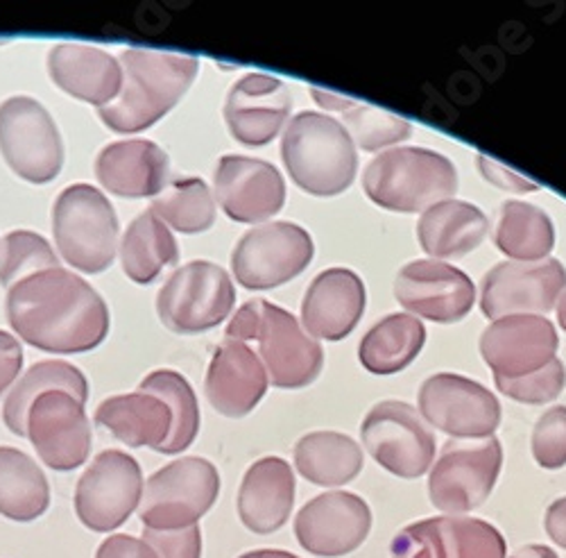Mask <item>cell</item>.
<instances>
[{
  "label": "cell",
  "mask_w": 566,
  "mask_h": 558,
  "mask_svg": "<svg viewBox=\"0 0 566 558\" xmlns=\"http://www.w3.org/2000/svg\"><path fill=\"white\" fill-rule=\"evenodd\" d=\"M6 311L21 341L51 354L96 350L112 328L103 296L62 266L21 279L8 293Z\"/></svg>",
  "instance_id": "1"
},
{
  "label": "cell",
  "mask_w": 566,
  "mask_h": 558,
  "mask_svg": "<svg viewBox=\"0 0 566 558\" xmlns=\"http://www.w3.org/2000/svg\"><path fill=\"white\" fill-rule=\"evenodd\" d=\"M123 86L118 99L98 110L101 121L118 134H138L159 123L191 89L200 71L193 55L127 49L120 53Z\"/></svg>",
  "instance_id": "2"
},
{
  "label": "cell",
  "mask_w": 566,
  "mask_h": 558,
  "mask_svg": "<svg viewBox=\"0 0 566 558\" xmlns=\"http://www.w3.org/2000/svg\"><path fill=\"white\" fill-rule=\"evenodd\" d=\"M281 159L302 192L319 198L345 194L358 170L349 132L319 112H300L281 138Z\"/></svg>",
  "instance_id": "3"
},
{
  "label": "cell",
  "mask_w": 566,
  "mask_h": 558,
  "mask_svg": "<svg viewBox=\"0 0 566 558\" xmlns=\"http://www.w3.org/2000/svg\"><path fill=\"white\" fill-rule=\"evenodd\" d=\"M363 192L381 209L417 214L451 200L458 192V170L451 159L436 151L395 148L367 164Z\"/></svg>",
  "instance_id": "4"
},
{
  "label": "cell",
  "mask_w": 566,
  "mask_h": 558,
  "mask_svg": "<svg viewBox=\"0 0 566 558\" xmlns=\"http://www.w3.org/2000/svg\"><path fill=\"white\" fill-rule=\"evenodd\" d=\"M53 235L62 259L80 272L107 270L118 252L120 225L109 198L96 186H66L53 205Z\"/></svg>",
  "instance_id": "5"
},
{
  "label": "cell",
  "mask_w": 566,
  "mask_h": 558,
  "mask_svg": "<svg viewBox=\"0 0 566 558\" xmlns=\"http://www.w3.org/2000/svg\"><path fill=\"white\" fill-rule=\"evenodd\" d=\"M220 497L216 465L200 456H181L157 471L144 486L138 518L144 529L177 531L196 527Z\"/></svg>",
  "instance_id": "6"
},
{
  "label": "cell",
  "mask_w": 566,
  "mask_h": 558,
  "mask_svg": "<svg viewBox=\"0 0 566 558\" xmlns=\"http://www.w3.org/2000/svg\"><path fill=\"white\" fill-rule=\"evenodd\" d=\"M235 289L229 272L211 261L177 268L157 296L159 320L175 334H202L229 318Z\"/></svg>",
  "instance_id": "7"
},
{
  "label": "cell",
  "mask_w": 566,
  "mask_h": 558,
  "mask_svg": "<svg viewBox=\"0 0 566 558\" xmlns=\"http://www.w3.org/2000/svg\"><path fill=\"white\" fill-rule=\"evenodd\" d=\"M0 155L30 184L53 182L64 166V142L51 112L30 96L0 105Z\"/></svg>",
  "instance_id": "8"
},
{
  "label": "cell",
  "mask_w": 566,
  "mask_h": 558,
  "mask_svg": "<svg viewBox=\"0 0 566 558\" xmlns=\"http://www.w3.org/2000/svg\"><path fill=\"white\" fill-rule=\"evenodd\" d=\"M501 465L503 447L494 436L449 441L429 475L431 504L449 516L471 514L490 499Z\"/></svg>",
  "instance_id": "9"
},
{
  "label": "cell",
  "mask_w": 566,
  "mask_h": 558,
  "mask_svg": "<svg viewBox=\"0 0 566 558\" xmlns=\"http://www.w3.org/2000/svg\"><path fill=\"white\" fill-rule=\"evenodd\" d=\"M138 461L120 450H105L91 461L75 488V516L96 534L123 527L144 497Z\"/></svg>",
  "instance_id": "10"
},
{
  "label": "cell",
  "mask_w": 566,
  "mask_h": 558,
  "mask_svg": "<svg viewBox=\"0 0 566 558\" xmlns=\"http://www.w3.org/2000/svg\"><path fill=\"white\" fill-rule=\"evenodd\" d=\"M315 246L297 223L276 220L250 229L231 252L235 282L250 291H268L291 282L313 261Z\"/></svg>",
  "instance_id": "11"
},
{
  "label": "cell",
  "mask_w": 566,
  "mask_h": 558,
  "mask_svg": "<svg viewBox=\"0 0 566 558\" xmlns=\"http://www.w3.org/2000/svg\"><path fill=\"white\" fill-rule=\"evenodd\" d=\"M360 438L369 456L401 479L423 477L436 461V436L417 409L399 400L376 404L365 415Z\"/></svg>",
  "instance_id": "12"
},
{
  "label": "cell",
  "mask_w": 566,
  "mask_h": 558,
  "mask_svg": "<svg viewBox=\"0 0 566 558\" xmlns=\"http://www.w3.org/2000/svg\"><path fill=\"white\" fill-rule=\"evenodd\" d=\"M419 415L453 441H483L501 425V404L483 384L440 372L419 389Z\"/></svg>",
  "instance_id": "13"
},
{
  "label": "cell",
  "mask_w": 566,
  "mask_h": 558,
  "mask_svg": "<svg viewBox=\"0 0 566 558\" xmlns=\"http://www.w3.org/2000/svg\"><path fill=\"white\" fill-rule=\"evenodd\" d=\"M252 341L259 343L261 363L276 389H304L322 372V345L306 334L291 311L270 304L268 300H261Z\"/></svg>",
  "instance_id": "14"
},
{
  "label": "cell",
  "mask_w": 566,
  "mask_h": 558,
  "mask_svg": "<svg viewBox=\"0 0 566 558\" xmlns=\"http://www.w3.org/2000/svg\"><path fill=\"white\" fill-rule=\"evenodd\" d=\"M25 438L55 473H73L91 454V423L84 404L64 391L36 397L25 417Z\"/></svg>",
  "instance_id": "15"
},
{
  "label": "cell",
  "mask_w": 566,
  "mask_h": 558,
  "mask_svg": "<svg viewBox=\"0 0 566 558\" xmlns=\"http://www.w3.org/2000/svg\"><path fill=\"white\" fill-rule=\"evenodd\" d=\"M566 289V268L557 259L505 261L494 266L481 285V309L488 318L537 316L555 309Z\"/></svg>",
  "instance_id": "16"
},
{
  "label": "cell",
  "mask_w": 566,
  "mask_h": 558,
  "mask_svg": "<svg viewBox=\"0 0 566 558\" xmlns=\"http://www.w3.org/2000/svg\"><path fill=\"white\" fill-rule=\"evenodd\" d=\"M392 558H505L503 534L481 520L462 516L427 518L403 527L390 542Z\"/></svg>",
  "instance_id": "17"
},
{
  "label": "cell",
  "mask_w": 566,
  "mask_h": 558,
  "mask_svg": "<svg viewBox=\"0 0 566 558\" xmlns=\"http://www.w3.org/2000/svg\"><path fill=\"white\" fill-rule=\"evenodd\" d=\"M371 531L369 504L347 490L322 493L306 502L295 518L302 549L319 558H340L356 551Z\"/></svg>",
  "instance_id": "18"
},
{
  "label": "cell",
  "mask_w": 566,
  "mask_h": 558,
  "mask_svg": "<svg viewBox=\"0 0 566 558\" xmlns=\"http://www.w3.org/2000/svg\"><path fill=\"white\" fill-rule=\"evenodd\" d=\"M395 298L410 313L433 322H458L476 302V287L455 266L417 259L406 264L395 279Z\"/></svg>",
  "instance_id": "19"
},
{
  "label": "cell",
  "mask_w": 566,
  "mask_h": 558,
  "mask_svg": "<svg viewBox=\"0 0 566 558\" xmlns=\"http://www.w3.org/2000/svg\"><path fill=\"white\" fill-rule=\"evenodd\" d=\"M559 337L544 316H507L494 320L481 337L483 361L499 380H518L548 365Z\"/></svg>",
  "instance_id": "20"
},
{
  "label": "cell",
  "mask_w": 566,
  "mask_h": 558,
  "mask_svg": "<svg viewBox=\"0 0 566 558\" xmlns=\"http://www.w3.org/2000/svg\"><path fill=\"white\" fill-rule=\"evenodd\" d=\"M213 194L231 220L254 225L283 209L286 182L270 162L224 155L213 173Z\"/></svg>",
  "instance_id": "21"
},
{
  "label": "cell",
  "mask_w": 566,
  "mask_h": 558,
  "mask_svg": "<svg viewBox=\"0 0 566 558\" xmlns=\"http://www.w3.org/2000/svg\"><path fill=\"white\" fill-rule=\"evenodd\" d=\"M293 110L286 82L265 73H248L235 82L224 101V121L235 142L259 148L279 136Z\"/></svg>",
  "instance_id": "22"
},
{
  "label": "cell",
  "mask_w": 566,
  "mask_h": 558,
  "mask_svg": "<svg viewBox=\"0 0 566 558\" xmlns=\"http://www.w3.org/2000/svg\"><path fill=\"white\" fill-rule=\"evenodd\" d=\"M365 285L347 268L319 272L302 300V324L306 334L324 341L349 337L365 313Z\"/></svg>",
  "instance_id": "23"
},
{
  "label": "cell",
  "mask_w": 566,
  "mask_h": 558,
  "mask_svg": "<svg viewBox=\"0 0 566 558\" xmlns=\"http://www.w3.org/2000/svg\"><path fill=\"white\" fill-rule=\"evenodd\" d=\"M268 372L252 348L222 341L209 363L205 393L209 404L227 417H245L268 391Z\"/></svg>",
  "instance_id": "24"
},
{
  "label": "cell",
  "mask_w": 566,
  "mask_h": 558,
  "mask_svg": "<svg viewBox=\"0 0 566 558\" xmlns=\"http://www.w3.org/2000/svg\"><path fill=\"white\" fill-rule=\"evenodd\" d=\"M49 75L69 96L98 110L114 103L123 86L120 62L88 43L53 45L49 53Z\"/></svg>",
  "instance_id": "25"
},
{
  "label": "cell",
  "mask_w": 566,
  "mask_h": 558,
  "mask_svg": "<svg viewBox=\"0 0 566 558\" xmlns=\"http://www.w3.org/2000/svg\"><path fill=\"white\" fill-rule=\"evenodd\" d=\"M168 170V153L148 138L114 142L96 157V177L103 189L120 198H157Z\"/></svg>",
  "instance_id": "26"
},
{
  "label": "cell",
  "mask_w": 566,
  "mask_h": 558,
  "mask_svg": "<svg viewBox=\"0 0 566 558\" xmlns=\"http://www.w3.org/2000/svg\"><path fill=\"white\" fill-rule=\"evenodd\" d=\"M295 506V473L289 461L265 456L252 463L239 488V518L252 534L286 527Z\"/></svg>",
  "instance_id": "27"
},
{
  "label": "cell",
  "mask_w": 566,
  "mask_h": 558,
  "mask_svg": "<svg viewBox=\"0 0 566 558\" xmlns=\"http://www.w3.org/2000/svg\"><path fill=\"white\" fill-rule=\"evenodd\" d=\"M96 425L127 447L159 452L172 432V411L161 397L136 391L105 400L96 409Z\"/></svg>",
  "instance_id": "28"
},
{
  "label": "cell",
  "mask_w": 566,
  "mask_h": 558,
  "mask_svg": "<svg viewBox=\"0 0 566 558\" xmlns=\"http://www.w3.org/2000/svg\"><path fill=\"white\" fill-rule=\"evenodd\" d=\"M488 216L476 205L451 198L421 214L417 239L421 250L438 261L476 250L488 237Z\"/></svg>",
  "instance_id": "29"
},
{
  "label": "cell",
  "mask_w": 566,
  "mask_h": 558,
  "mask_svg": "<svg viewBox=\"0 0 566 558\" xmlns=\"http://www.w3.org/2000/svg\"><path fill=\"white\" fill-rule=\"evenodd\" d=\"M363 465L360 445L340 432H313L295 445V468L315 486H345L363 473Z\"/></svg>",
  "instance_id": "30"
},
{
  "label": "cell",
  "mask_w": 566,
  "mask_h": 558,
  "mask_svg": "<svg viewBox=\"0 0 566 558\" xmlns=\"http://www.w3.org/2000/svg\"><path fill=\"white\" fill-rule=\"evenodd\" d=\"M49 506L51 486L36 461L17 447H0V516L34 523Z\"/></svg>",
  "instance_id": "31"
},
{
  "label": "cell",
  "mask_w": 566,
  "mask_h": 558,
  "mask_svg": "<svg viewBox=\"0 0 566 558\" xmlns=\"http://www.w3.org/2000/svg\"><path fill=\"white\" fill-rule=\"evenodd\" d=\"M123 272L134 285H150L164 268L177 264L179 248L172 231L150 209L138 214L118 244Z\"/></svg>",
  "instance_id": "32"
},
{
  "label": "cell",
  "mask_w": 566,
  "mask_h": 558,
  "mask_svg": "<svg viewBox=\"0 0 566 558\" xmlns=\"http://www.w3.org/2000/svg\"><path fill=\"white\" fill-rule=\"evenodd\" d=\"M427 343V330L419 318L390 313L363 337L358 359L374 375H395L408 368Z\"/></svg>",
  "instance_id": "33"
},
{
  "label": "cell",
  "mask_w": 566,
  "mask_h": 558,
  "mask_svg": "<svg viewBox=\"0 0 566 558\" xmlns=\"http://www.w3.org/2000/svg\"><path fill=\"white\" fill-rule=\"evenodd\" d=\"M51 391H64L82 404L88 400V382L80 368L60 359L39 361L12 386L3 404L6 427L19 438H25V417L32 402Z\"/></svg>",
  "instance_id": "34"
},
{
  "label": "cell",
  "mask_w": 566,
  "mask_h": 558,
  "mask_svg": "<svg viewBox=\"0 0 566 558\" xmlns=\"http://www.w3.org/2000/svg\"><path fill=\"white\" fill-rule=\"evenodd\" d=\"M494 244L503 255L516 261H544L555 246V229L544 209L507 200L499 209Z\"/></svg>",
  "instance_id": "35"
},
{
  "label": "cell",
  "mask_w": 566,
  "mask_h": 558,
  "mask_svg": "<svg viewBox=\"0 0 566 558\" xmlns=\"http://www.w3.org/2000/svg\"><path fill=\"white\" fill-rule=\"evenodd\" d=\"M138 391L161 397L172 411V432L159 454H181L191 447L200 432V404L193 386L177 370H155L140 382Z\"/></svg>",
  "instance_id": "36"
},
{
  "label": "cell",
  "mask_w": 566,
  "mask_h": 558,
  "mask_svg": "<svg viewBox=\"0 0 566 558\" xmlns=\"http://www.w3.org/2000/svg\"><path fill=\"white\" fill-rule=\"evenodd\" d=\"M150 211L168 227L181 235H200L216 223V200L209 184L200 177L175 179L166 192H161Z\"/></svg>",
  "instance_id": "37"
},
{
  "label": "cell",
  "mask_w": 566,
  "mask_h": 558,
  "mask_svg": "<svg viewBox=\"0 0 566 558\" xmlns=\"http://www.w3.org/2000/svg\"><path fill=\"white\" fill-rule=\"evenodd\" d=\"M51 268H60V257L36 231L14 229L0 239V287L12 289L21 279Z\"/></svg>",
  "instance_id": "38"
},
{
  "label": "cell",
  "mask_w": 566,
  "mask_h": 558,
  "mask_svg": "<svg viewBox=\"0 0 566 558\" xmlns=\"http://www.w3.org/2000/svg\"><path fill=\"white\" fill-rule=\"evenodd\" d=\"M345 125L354 146L367 153L406 142L412 132V125L406 118L371 105H356L345 112Z\"/></svg>",
  "instance_id": "39"
},
{
  "label": "cell",
  "mask_w": 566,
  "mask_h": 558,
  "mask_svg": "<svg viewBox=\"0 0 566 558\" xmlns=\"http://www.w3.org/2000/svg\"><path fill=\"white\" fill-rule=\"evenodd\" d=\"M496 389L522 404H546L553 402L566 386V368L564 363L555 356L548 365L542 370L533 372V375L518 378V380H499L494 378Z\"/></svg>",
  "instance_id": "40"
},
{
  "label": "cell",
  "mask_w": 566,
  "mask_h": 558,
  "mask_svg": "<svg viewBox=\"0 0 566 558\" xmlns=\"http://www.w3.org/2000/svg\"><path fill=\"white\" fill-rule=\"evenodd\" d=\"M533 456L539 468L559 471L566 465V406L548 409L533 430Z\"/></svg>",
  "instance_id": "41"
},
{
  "label": "cell",
  "mask_w": 566,
  "mask_h": 558,
  "mask_svg": "<svg viewBox=\"0 0 566 558\" xmlns=\"http://www.w3.org/2000/svg\"><path fill=\"white\" fill-rule=\"evenodd\" d=\"M144 540L159 558H202V529L198 525L177 531L144 529Z\"/></svg>",
  "instance_id": "42"
},
{
  "label": "cell",
  "mask_w": 566,
  "mask_h": 558,
  "mask_svg": "<svg viewBox=\"0 0 566 558\" xmlns=\"http://www.w3.org/2000/svg\"><path fill=\"white\" fill-rule=\"evenodd\" d=\"M479 168H481L483 177H485L490 184L499 186L501 192H510V194H533V192L539 189V186H537L535 182H531V179L522 177L518 173H514L512 168H507V166H503V164L490 159L488 155H479Z\"/></svg>",
  "instance_id": "43"
},
{
  "label": "cell",
  "mask_w": 566,
  "mask_h": 558,
  "mask_svg": "<svg viewBox=\"0 0 566 558\" xmlns=\"http://www.w3.org/2000/svg\"><path fill=\"white\" fill-rule=\"evenodd\" d=\"M21 368H23L21 341L14 334L0 330V395L10 391L19 382Z\"/></svg>",
  "instance_id": "44"
},
{
  "label": "cell",
  "mask_w": 566,
  "mask_h": 558,
  "mask_svg": "<svg viewBox=\"0 0 566 558\" xmlns=\"http://www.w3.org/2000/svg\"><path fill=\"white\" fill-rule=\"evenodd\" d=\"M96 558H159V556L146 540L116 534L101 542Z\"/></svg>",
  "instance_id": "45"
},
{
  "label": "cell",
  "mask_w": 566,
  "mask_h": 558,
  "mask_svg": "<svg viewBox=\"0 0 566 558\" xmlns=\"http://www.w3.org/2000/svg\"><path fill=\"white\" fill-rule=\"evenodd\" d=\"M544 529H546L548 538H551L555 545H559L562 549H566V497L555 499V502L546 508Z\"/></svg>",
  "instance_id": "46"
},
{
  "label": "cell",
  "mask_w": 566,
  "mask_h": 558,
  "mask_svg": "<svg viewBox=\"0 0 566 558\" xmlns=\"http://www.w3.org/2000/svg\"><path fill=\"white\" fill-rule=\"evenodd\" d=\"M313 99L319 107L328 110V112H349L352 107H356L358 103L354 99H347V96H338V93H332V91H322V89H311Z\"/></svg>",
  "instance_id": "47"
},
{
  "label": "cell",
  "mask_w": 566,
  "mask_h": 558,
  "mask_svg": "<svg viewBox=\"0 0 566 558\" xmlns=\"http://www.w3.org/2000/svg\"><path fill=\"white\" fill-rule=\"evenodd\" d=\"M510 558H559V556L555 549L546 545H526L518 551H514Z\"/></svg>",
  "instance_id": "48"
},
{
  "label": "cell",
  "mask_w": 566,
  "mask_h": 558,
  "mask_svg": "<svg viewBox=\"0 0 566 558\" xmlns=\"http://www.w3.org/2000/svg\"><path fill=\"white\" fill-rule=\"evenodd\" d=\"M239 558H300L291 551H283V549H256V551H248Z\"/></svg>",
  "instance_id": "49"
},
{
  "label": "cell",
  "mask_w": 566,
  "mask_h": 558,
  "mask_svg": "<svg viewBox=\"0 0 566 558\" xmlns=\"http://www.w3.org/2000/svg\"><path fill=\"white\" fill-rule=\"evenodd\" d=\"M555 313H557V322H559V328L566 332V289H564V293L557 298V304H555Z\"/></svg>",
  "instance_id": "50"
}]
</instances>
